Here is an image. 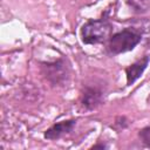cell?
I'll return each instance as SVG.
<instances>
[{
    "mask_svg": "<svg viewBox=\"0 0 150 150\" xmlns=\"http://www.w3.org/2000/svg\"><path fill=\"white\" fill-rule=\"evenodd\" d=\"M76 124H77V118H68V120L56 122L43 132V138L48 141H57L71 134Z\"/></svg>",
    "mask_w": 150,
    "mask_h": 150,
    "instance_id": "5",
    "label": "cell"
},
{
    "mask_svg": "<svg viewBox=\"0 0 150 150\" xmlns=\"http://www.w3.org/2000/svg\"><path fill=\"white\" fill-rule=\"evenodd\" d=\"M112 23L104 14L100 19H90L81 27V40L84 45L104 43L112 35Z\"/></svg>",
    "mask_w": 150,
    "mask_h": 150,
    "instance_id": "2",
    "label": "cell"
},
{
    "mask_svg": "<svg viewBox=\"0 0 150 150\" xmlns=\"http://www.w3.org/2000/svg\"><path fill=\"white\" fill-rule=\"evenodd\" d=\"M91 149H108V144H105V143H101V142H98V143H96V144H94V145L91 146Z\"/></svg>",
    "mask_w": 150,
    "mask_h": 150,
    "instance_id": "10",
    "label": "cell"
},
{
    "mask_svg": "<svg viewBox=\"0 0 150 150\" xmlns=\"http://www.w3.org/2000/svg\"><path fill=\"white\" fill-rule=\"evenodd\" d=\"M40 71L53 88L66 87L71 77V66L67 57L40 62Z\"/></svg>",
    "mask_w": 150,
    "mask_h": 150,
    "instance_id": "1",
    "label": "cell"
},
{
    "mask_svg": "<svg viewBox=\"0 0 150 150\" xmlns=\"http://www.w3.org/2000/svg\"><path fill=\"white\" fill-rule=\"evenodd\" d=\"M105 98V90L101 84H83L80 95L81 105L86 110H94L100 107Z\"/></svg>",
    "mask_w": 150,
    "mask_h": 150,
    "instance_id": "4",
    "label": "cell"
},
{
    "mask_svg": "<svg viewBox=\"0 0 150 150\" xmlns=\"http://www.w3.org/2000/svg\"><path fill=\"white\" fill-rule=\"evenodd\" d=\"M150 62V55H144L143 57L138 59L134 63L129 64L124 71H125V77H127V86L130 87L132 86L144 73L146 67L149 66Z\"/></svg>",
    "mask_w": 150,
    "mask_h": 150,
    "instance_id": "6",
    "label": "cell"
},
{
    "mask_svg": "<svg viewBox=\"0 0 150 150\" xmlns=\"http://www.w3.org/2000/svg\"><path fill=\"white\" fill-rule=\"evenodd\" d=\"M138 138L145 148H150V125L138 130Z\"/></svg>",
    "mask_w": 150,
    "mask_h": 150,
    "instance_id": "9",
    "label": "cell"
},
{
    "mask_svg": "<svg viewBox=\"0 0 150 150\" xmlns=\"http://www.w3.org/2000/svg\"><path fill=\"white\" fill-rule=\"evenodd\" d=\"M143 40V34L136 27H128L114 33L107 41L105 50L109 55H118L132 50Z\"/></svg>",
    "mask_w": 150,
    "mask_h": 150,
    "instance_id": "3",
    "label": "cell"
},
{
    "mask_svg": "<svg viewBox=\"0 0 150 150\" xmlns=\"http://www.w3.org/2000/svg\"><path fill=\"white\" fill-rule=\"evenodd\" d=\"M129 124H130L129 118L127 116H124V115H120V116H117L115 118L114 124L111 125V128H114L116 130V132H121V131L125 130L129 127Z\"/></svg>",
    "mask_w": 150,
    "mask_h": 150,
    "instance_id": "8",
    "label": "cell"
},
{
    "mask_svg": "<svg viewBox=\"0 0 150 150\" xmlns=\"http://www.w3.org/2000/svg\"><path fill=\"white\" fill-rule=\"evenodd\" d=\"M125 2L135 14H144L149 9L148 0H125Z\"/></svg>",
    "mask_w": 150,
    "mask_h": 150,
    "instance_id": "7",
    "label": "cell"
}]
</instances>
